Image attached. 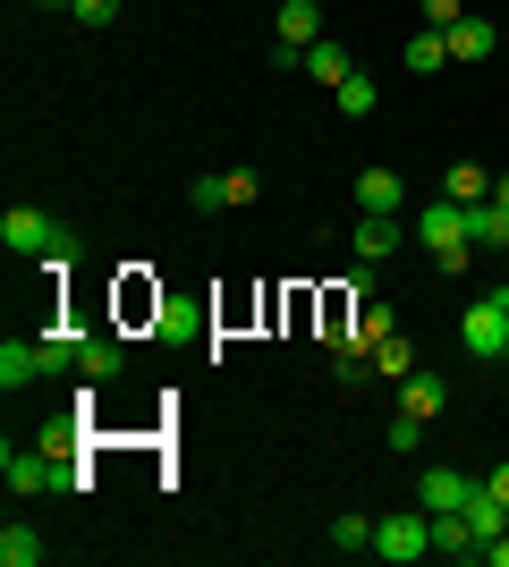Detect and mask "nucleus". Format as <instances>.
<instances>
[{
  "label": "nucleus",
  "instance_id": "f257e3e1",
  "mask_svg": "<svg viewBox=\"0 0 509 567\" xmlns=\"http://www.w3.org/2000/svg\"><path fill=\"white\" fill-rule=\"evenodd\" d=\"M416 246L434 255V271H476V237H467V204H425L416 213Z\"/></svg>",
  "mask_w": 509,
  "mask_h": 567
},
{
  "label": "nucleus",
  "instance_id": "f03ea898",
  "mask_svg": "<svg viewBox=\"0 0 509 567\" xmlns=\"http://www.w3.org/2000/svg\"><path fill=\"white\" fill-rule=\"evenodd\" d=\"M0 246H9V255H34V262H43V255H60V246H77V229H69V220H51L43 213V204H9V213H0Z\"/></svg>",
  "mask_w": 509,
  "mask_h": 567
},
{
  "label": "nucleus",
  "instance_id": "7ed1b4c3",
  "mask_svg": "<svg viewBox=\"0 0 509 567\" xmlns=\"http://www.w3.org/2000/svg\"><path fill=\"white\" fill-rule=\"evenodd\" d=\"M459 348L476 355V364H501V355H509V297H501V288L459 313Z\"/></svg>",
  "mask_w": 509,
  "mask_h": 567
},
{
  "label": "nucleus",
  "instance_id": "20e7f679",
  "mask_svg": "<svg viewBox=\"0 0 509 567\" xmlns=\"http://www.w3.org/2000/svg\"><path fill=\"white\" fill-rule=\"evenodd\" d=\"M425 550H434V517H425V508H408V517H374V559H425Z\"/></svg>",
  "mask_w": 509,
  "mask_h": 567
},
{
  "label": "nucleus",
  "instance_id": "39448f33",
  "mask_svg": "<svg viewBox=\"0 0 509 567\" xmlns=\"http://www.w3.org/2000/svg\"><path fill=\"white\" fill-rule=\"evenodd\" d=\"M0 483H9V499H34V492H60V457H43V450H0Z\"/></svg>",
  "mask_w": 509,
  "mask_h": 567
},
{
  "label": "nucleus",
  "instance_id": "423d86ee",
  "mask_svg": "<svg viewBox=\"0 0 509 567\" xmlns=\"http://www.w3.org/2000/svg\"><path fill=\"white\" fill-rule=\"evenodd\" d=\"M416 499H425V517H441V508H467V499H476V474H459V466H425V474H416Z\"/></svg>",
  "mask_w": 509,
  "mask_h": 567
},
{
  "label": "nucleus",
  "instance_id": "0eeeda50",
  "mask_svg": "<svg viewBox=\"0 0 509 567\" xmlns=\"http://www.w3.org/2000/svg\"><path fill=\"white\" fill-rule=\"evenodd\" d=\"M153 339H162V348L204 339V297H162V306H153Z\"/></svg>",
  "mask_w": 509,
  "mask_h": 567
},
{
  "label": "nucleus",
  "instance_id": "6e6552de",
  "mask_svg": "<svg viewBox=\"0 0 509 567\" xmlns=\"http://www.w3.org/2000/svg\"><path fill=\"white\" fill-rule=\"evenodd\" d=\"M441 406H450V381H441L434 364H416V373L399 381V415H425V424H434Z\"/></svg>",
  "mask_w": 509,
  "mask_h": 567
},
{
  "label": "nucleus",
  "instance_id": "1a4fd4ad",
  "mask_svg": "<svg viewBox=\"0 0 509 567\" xmlns=\"http://www.w3.org/2000/svg\"><path fill=\"white\" fill-rule=\"evenodd\" d=\"M357 213H408V178L399 169H357Z\"/></svg>",
  "mask_w": 509,
  "mask_h": 567
},
{
  "label": "nucleus",
  "instance_id": "9d476101",
  "mask_svg": "<svg viewBox=\"0 0 509 567\" xmlns=\"http://www.w3.org/2000/svg\"><path fill=\"white\" fill-rule=\"evenodd\" d=\"M467 237H476V255H509V204H467Z\"/></svg>",
  "mask_w": 509,
  "mask_h": 567
},
{
  "label": "nucleus",
  "instance_id": "9b49d317",
  "mask_svg": "<svg viewBox=\"0 0 509 567\" xmlns=\"http://www.w3.org/2000/svg\"><path fill=\"white\" fill-rule=\"evenodd\" d=\"M399 255V213H357V262Z\"/></svg>",
  "mask_w": 509,
  "mask_h": 567
},
{
  "label": "nucleus",
  "instance_id": "f8f14e48",
  "mask_svg": "<svg viewBox=\"0 0 509 567\" xmlns=\"http://www.w3.org/2000/svg\"><path fill=\"white\" fill-rule=\"evenodd\" d=\"M399 60H408V76H434V69H450V34H441V25H416Z\"/></svg>",
  "mask_w": 509,
  "mask_h": 567
},
{
  "label": "nucleus",
  "instance_id": "ddd939ff",
  "mask_svg": "<svg viewBox=\"0 0 509 567\" xmlns=\"http://www.w3.org/2000/svg\"><path fill=\"white\" fill-rule=\"evenodd\" d=\"M281 43H289V51L323 43V9H315V0H281Z\"/></svg>",
  "mask_w": 509,
  "mask_h": 567
},
{
  "label": "nucleus",
  "instance_id": "4468645a",
  "mask_svg": "<svg viewBox=\"0 0 509 567\" xmlns=\"http://www.w3.org/2000/svg\"><path fill=\"white\" fill-rule=\"evenodd\" d=\"M34 450H43V457H77V450H85V406H69V415H51V424L34 432Z\"/></svg>",
  "mask_w": 509,
  "mask_h": 567
},
{
  "label": "nucleus",
  "instance_id": "2eb2a0df",
  "mask_svg": "<svg viewBox=\"0 0 509 567\" xmlns=\"http://www.w3.org/2000/svg\"><path fill=\"white\" fill-rule=\"evenodd\" d=\"M467 525H476V543H501V534H509V499L492 492V483H476V499H467Z\"/></svg>",
  "mask_w": 509,
  "mask_h": 567
},
{
  "label": "nucleus",
  "instance_id": "dca6fc26",
  "mask_svg": "<svg viewBox=\"0 0 509 567\" xmlns=\"http://www.w3.org/2000/svg\"><path fill=\"white\" fill-rule=\"evenodd\" d=\"M441 195H450V204H485V195H492V169L485 162H450V169H441Z\"/></svg>",
  "mask_w": 509,
  "mask_h": 567
},
{
  "label": "nucleus",
  "instance_id": "f3484780",
  "mask_svg": "<svg viewBox=\"0 0 509 567\" xmlns=\"http://www.w3.org/2000/svg\"><path fill=\"white\" fill-rule=\"evenodd\" d=\"M77 373H85V381H120L128 373V348H120V339H85V355H77Z\"/></svg>",
  "mask_w": 509,
  "mask_h": 567
},
{
  "label": "nucleus",
  "instance_id": "a211bd4d",
  "mask_svg": "<svg viewBox=\"0 0 509 567\" xmlns=\"http://www.w3.org/2000/svg\"><path fill=\"white\" fill-rule=\"evenodd\" d=\"M306 76H315V85H332V94H339V85H348V76H357V60H348V51H339L332 34H323V43L306 51Z\"/></svg>",
  "mask_w": 509,
  "mask_h": 567
},
{
  "label": "nucleus",
  "instance_id": "6ab92c4d",
  "mask_svg": "<svg viewBox=\"0 0 509 567\" xmlns=\"http://www.w3.org/2000/svg\"><path fill=\"white\" fill-rule=\"evenodd\" d=\"M34 373H43V348H34V339H9V348H0V390H26Z\"/></svg>",
  "mask_w": 509,
  "mask_h": 567
},
{
  "label": "nucleus",
  "instance_id": "aec40b11",
  "mask_svg": "<svg viewBox=\"0 0 509 567\" xmlns=\"http://www.w3.org/2000/svg\"><path fill=\"white\" fill-rule=\"evenodd\" d=\"M43 534H34V525H9V534H0V567H43Z\"/></svg>",
  "mask_w": 509,
  "mask_h": 567
},
{
  "label": "nucleus",
  "instance_id": "412c9836",
  "mask_svg": "<svg viewBox=\"0 0 509 567\" xmlns=\"http://www.w3.org/2000/svg\"><path fill=\"white\" fill-rule=\"evenodd\" d=\"M450 34V60H485L492 51V18H459V25H441Z\"/></svg>",
  "mask_w": 509,
  "mask_h": 567
},
{
  "label": "nucleus",
  "instance_id": "4be33fe9",
  "mask_svg": "<svg viewBox=\"0 0 509 567\" xmlns=\"http://www.w3.org/2000/svg\"><path fill=\"white\" fill-rule=\"evenodd\" d=\"M43 373H77V355H85V331H43Z\"/></svg>",
  "mask_w": 509,
  "mask_h": 567
},
{
  "label": "nucleus",
  "instance_id": "5701e85b",
  "mask_svg": "<svg viewBox=\"0 0 509 567\" xmlns=\"http://www.w3.org/2000/svg\"><path fill=\"white\" fill-rule=\"evenodd\" d=\"M365 355H374V373H390V381H408V373H416V348H408L399 331H390V339H374Z\"/></svg>",
  "mask_w": 509,
  "mask_h": 567
},
{
  "label": "nucleus",
  "instance_id": "b1692460",
  "mask_svg": "<svg viewBox=\"0 0 509 567\" xmlns=\"http://www.w3.org/2000/svg\"><path fill=\"white\" fill-rule=\"evenodd\" d=\"M332 550H374V517H357V508L332 517Z\"/></svg>",
  "mask_w": 509,
  "mask_h": 567
},
{
  "label": "nucleus",
  "instance_id": "393cba45",
  "mask_svg": "<svg viewBox=\"0 0 509 567\" xmlns=\"http://www.w3.org/2000/svg\"><path fill=\"white\" fill-rule=\"evenodd\" d=\"M339 111H348V118H374V102H383V94H374V76H348V85H339Z\"/></svg>",
  "mask_w": 509,
  "mask_h": 567
},
{
  "label": "nucleus",
  "instance_id": "a878e982",
  "mask_svg": "<svg viewBox=\"0 0 509 567\" xmlns=\"http://www.w3.org/2000/svg\"><path fill=\"white\" fill-rule=\"evenodd\" d=\"M255 195H264L255 169H221V204H255Z\"/></svg>",
  "mask_w": 509,
  "mask_h": 567
},
{
  "label": "nucleus",
  "instance_id": "bb28decb",
  "mask_svg": "<svg viewBox=\"0 0 509 567\" xmlns=\"http://www.w3.org/2000/svg\"><path fill=\"white\" fill-rule=\"evenodd\" d=\"M383 441H390V450H399V457H408L416 441H425V415H390V432H383Z\"/></svg>",
  "mask_w": 509,
  "mask_h": 567
},
{
  "label": "nucleus",
  "instance_id": "cd10ccee",
  "mask_svg": "<svg viewBox=\"0 0 509 567\" xmlns=\"http://www.w3.org/2000/svg\"><path fill=\"white\" fill-rule=\"evenodd\" d=\"M399 322H390V306H365V322H357V348H374V339H390Z\"/></svg>",
  "mask_w": 509,
  "mask_h": 567
},
{
  "label": "nucleus",
  "instance_id": "c85d7f7f",
  "mask_svg": "<svg viewBox=\"0 0 509 567\" xmlns=\"http://www.w3.org/2000/svg\"><path fill=\"white\" fill-rule=\"evenodd\" d=\"M120 9H128V0H77L69 18H77V25H111V18H120Z\"/></svg>",
  "mask_w": 509,
  "mask_h": 567
},
{
  "label": "nucleus",
  "instance_id": "c756f323",
  "mask_svg": "<svg viewBox=\"0 0 509 567\" xmlns=\"http://www.w3.org/2000/svg\"><path fill=\"white\" fill-rule=\"evenodd\" d=\"M332 381H365V348H339L332 355Z\"/></svg>",
  "mask_w": 509,
  "mask_h": 567
},
{
  "label": "nucleus",
  "instance_id": "7c9ffc66",
  "mask_svg": "<svg viewBox=\"0 0 509 567\" xmlns=\"http://www.w3.org/2000/svg\"><path fill=\"white\" fill-rule=\"evenodd\" d=\"M467 18V0H425V25H459Z\"/></svg>",
  "mask_w": 509,
  "mask_h": 567
},
{
  "label": "nucleus",
  "instance_id": "2f4dec72",
  "mask_svg": "<svg viewBox=\"0 0 509 567\" xmlns=\"http://www.w3.org/2000/svg\"><path fill=\"white\" fill-rule=\"evenodd\" d=\"M485 559H492V567H509V534H501V543H485Z\"/></svg>",
  "mask_w": 509,
  "mask_h": 567
},
{
  "label": "nucleus",
  "instance_id": "473e14b6",
  "mask_svg": "<svg viewBox=\"0 0 509 567\" xmlns=\"http://www.w3.org/2000/svg\"><path fill=\"white\" fill-rule=\"evenodd\" d=\"M485 483H492V492H501V499H509V466H492V474H485Z\"/></svg>",
  "mask_w": 509,
  "mask_h": 567
},
{
  "label": "nucleus",
  "instance_id": "72a5a7b5",
  "mask_svg": "<svg viewBox=\"0 0 509 567\" xmlns=\"http://www.w3.org/2000/svg\"><path fill=\"white\" fill-rule=\"evenodd\" d=\"M26 9H77V0H26Z\"/></svg>",
  "mask_w": 509,
  "mask_h": 567
},
{
  "label": "nucleus",
  "instance_id": "f704fd0d",
  "mask_svg": "<svg viewBox=\"0 0 509 567\" xmlns=\"http://www.w3.org/2000/svg\"><path fill=\"white\" fill-rule=\"evenodd\" d=\"M501 297H509V280H501Z\"/></svg>",
  "mask_w": 509,
  "mask_h": 567
}]
</instances>
